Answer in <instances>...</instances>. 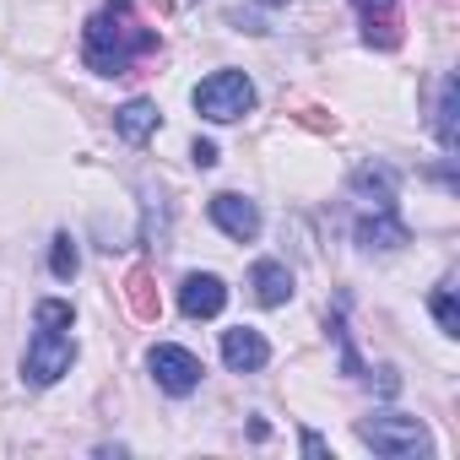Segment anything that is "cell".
<instances>
[{
    "instance_id": "obj_1",
    "label": "cell",
    "mask_w": 460,
    "mask_h": 460,
    "mask_svg": "<svg viewBox=\"0 0 460 460\" xmlns=\"http://www.w3.org/2000/svg\"><path fill=\"white\" fill-rule=\"evenodd\" d=\"M152 49H157V28L136 17V0H103L82 28V60L98 76H125Z\"/></svg>"
},
{
    "instance_id": "obj_2",
    "label": "cell",
    "mask_w": 460,
    "mask_h": 460,
    "mask_svg": "<svg viewBox=\"0 0 460 460\" xmlns=\"http://www.w3.org/2000/svg\"><path fill=\"white\" fill-rule=\"evenodd\" d=\"M71 304H60V298H39L33 304V341H28V352H22V385H33V390H49L60 374H71V363H76V341H71Z\"/></svg>"
},
{
    "instance_id": "obj_3",
    "label": "cell",
    "mask_w": 460,
    "mask_h": 460,
    "mask_svg": "<svg viewBox=\"0 0 460 460\" xmlns=\"http://www.w3.org/2000/svg\"><path fill=\"white\" fill-rule=\"evenodd\" d=\"M358 438L374 449V455H390V460H428L433 455V433L406 417V411H374V417H358Z\"/></svg>"
},
{
    "instance_id": "obj_4",
    "label": "cell",
    "mask_w": 460,
    "mask_h": 460,
    "mask_svg": "<svg viewBox=\"0 0 460 460\" xmlns=\"http://www.w3.org/2000/svg\"><path fill=\"white\" fill-rule=\"evenodd\" d=\"M190 103H195V114L211 119V125H234V119H244V114L255 109V82H250L244 71H211V76L190 93Z\"/></svg>"
},
{
    "instance_id": "obj_5",
    "label": "cell",
    "mask_w": 460,
    "mask_h": 460,
    "mask_svg": "<svg viewBox=\"0 0 460 460\" xmlns=\"http://www.w3.org/2000/svg\"><path fill=\"white\" fill-rule=\"evenodd\" d=\"M146 368H152V379H157V390H168V395H190L195 385H200V358L195 352H184V347H152L146 352Z\"/></svg>"
},
{
    "instance_id": "obj_6",
    "label": "cell",
    "mask_w": 460,
    "mask_h": 460,
    "mask_svg": "<svg viewBox=\"0 0 460 460\" xmlns=\"http://www.w3.org/2000/svg\"><path fill=\"white\" fill-rule=\"evenodd\" d=\"M211 222L222 227L227 239L250 244V239L261 234V206H255L250 195H239V190H222V195H211Z\"/></svg>"
},
{
    "instance_id": "obj_7",
    "label": "cell",
    "mask_w": 460,
    "mask_h": 460,
    "mask_svg": "<svg viewBox=\"0 0 460 460\" xmlns=\"http://www.w3.org/2000/svg\"><path fill=\"white\" fill-rule=\"evenodd\" d=\"M368 49H401V0H352Z\"/></svg>"
},
{
    "instance_id": "obj_8",
    "label": "cell",
    "mask_w": 460,
    "mask_h": 460,
    "mask_svg": "<svg viewBox=\"0 0 460 460\" xmlns=\"http://www.w3.org/2000/svg\"><path fill=\"white\" fill-rule=\"evenodd\" d=\"M222 304H227L222 277H211V271H190V277L179 282V314H184V320H217Z\"/></svg>"
},
{
    "instance_id": "obj_9",
    "label": "cell",
    "mask_w": 460,
    "mask_h": 460,
    "mask_svg": "<svg viewBox=\"0 0 460 460\" xmlns=\"http://www.w3.org/2000/svg\"><path fill=\"white\" fill-rule=\"evenodd\" d=\"M222 363L234 368V374H261V368L271 363V347H266L261 331L234 325V331H222Z\"/></svg>"
},
{
    "instance_id": "obj_10",
    "label": "cell",
    "mask_w": 460,
    "mask_h": 460,
    "mask_svg": "<svg viewBox=\"0 0 460 460\" xmlns=\"http://www.w3.org/2000/svg\"><path fill=\"white\" fill-rule=\"evenodd\" d=\"M406 239H411V227L395 217V206H379V211L358 217V244L363 250H401Z\"/></svg>"
},
{
    "instance_id": "obj_11",
    "label": "cell",
    "mask_w": 460,
    "mask_h": 460,
    "mask_svg": "<svg viewBox=\"0 0 460 460\" xmlns=\"http://www.w3.org/2000/svg\"><path fill=\"white\" fill-rule=\"evenodd\" d=\"M352 200H358L363 211L395 206V168H385V163H363V168L352 173Z\"/></svg>"
},
{
    "instance_id": "obj_12",
    "label": "cell",
    "mask_w": 460,
    "mask_h": 460,
    "mask_svg": "<svg viewBox=\"0 0 460 460\" xmlns=\"http://www.w3.org/2000/svg\"><path fill=\"white\" fill-rule=\"evenodd\" d=\"M433 130H438V146H444V152H455V146H460V76H444V82H438Z\"/></svg>"
},
{
    "instance_id": "obj_13",
    "label": "cell",
    "mask_w": 460,
    "mask_h": 460,
    "mask_svg": "<svg viewBox=\"0 0 460 460\" xmlns=\"http://www.w3.org/2000/svg\"><path fill=\"white\" fill-rule=\"evenodd\" d=\"M157 125H163V114H157L152 98H130L125 109H114V130H119L130 146H141L146 136H157Z\"/></svg>"
},
{
    "instance_id": "obj_14",
    "label": "cell",
    "mask_w": 460,
    "mask_h": 460,
    "mask_svg": "<svg viewBox=\"0 0 460 460\" xmlns=\"http://www.w3.org/2000/svg\"><path fill=\"white\" fill-rule=\"evenodd\" d=\"M250 288H255V304L282 309V304L293 298V271H288L282 261H261V266L250 271Z\"/></svg>"
},
{
    "instance_id": "obj_15",
    "label": "cell",
    "mask_w": 460,
    "mask_h": 460,
    "mask_svg": "<svg viewBox=\"0 0 460 460\" xmlns=\"http://www.w3.org/2000/svg\"><path fill=\"white\" fill-rule=\"evenodd\" d=\"M125 304H130V314L146 320V325L163 314V298H157V277H152V266H130V277H125Z\"/></svg>"
},
{
    "instance_id": "obj_16",
    "label": "cell",
    "mask_w": 460,
    "mask_h": 460,
    "mask_svg": "<svg viewBox=\"0 0 460 460\" xmlns=\"http://www.w3.org/2000/svg\"><path fill=\"white\" fill-rule=\"evenodd\" d=\"M325 331H331V341H336V352H341V374H347V379H363V363H358V347H352V331H347V314H341V309L325 320Z\"/></svg>"
},
{
    "instance_id": "obj_17",
    "label": "cell",
    "mask_w": 460,
    "mask_h": 460,
    "mask_svg": "<svg viewBox=\"0 0 460 460\" xmlns=\"http://www.w3.org/2000/svg\"><path fill=\"white\" fill-rule=\"evenodd\" d=\"M428 309H433V320H438V331H444V336H460V304H455V282H438V288H433V298H428Z\"/></svg>"
},
{
    "instance_id": "obj_18",
    "label": "cell",
    "mask_w": 460,
    "mask_h": 460,
    "mask_svg": "<svg viewBox=\"0 0 460 460\" xmlns=\"http://www.w3.org/2000/svg\"><path fill=\"white\" fill-rule=\"evenodd\" d=\"M76 266H82V255H76V239H71V234H55V244H49V271L66 282V277H76Z\"/></svg>"
},
{
    "instance_id": "obj_19",
    "label": "cell",
    "mask_w": 460,
    "mask_h": 460,
    "mask_svg": "<svg viewBox=\"0 0 460 460\" xmlns=\"http://www.w3.org/2000/svg\"><path fill=\"white\" fill-rule=\"evenodd\" d=\"M298 125H309V130H325V136H336V114H325V109H298Z\"/></svg>"
},
{
    "instance_id": "obj_20",
    "label": "cell",
    "mask_w": 460,
    "mask_h": 460,
    "mask_svg": "<svg viewBox=\"0 0 460 460\" xmlns=\"http://www.w3.org/2000/svg\"><path fill=\"white\" fill-rule=\"evenodd\" d=\"M190 157H195L200 168H211V163H217V141H200V136H195V146H190Z\"/></svg>"
},
{
    "instance_id": "obj_21",
    "label": "cell",
    "mask_w": 460,
    "mask_h": 460,
    "mask_svg": "<svg viewBox=\"0 0 460 460\" xmlns=\"http://www.w3.org/2000/svg\"><path fill=\"white\" fill-rule=\"evenodd\" d=\"M304 455H314V460H320V455H331V444H325L314 428H304Z\"/></svg>"
},
{
    "instance_id": "obj_22",
    "label": "cell",
    "mask_w": 460,
    "mask_h": 460,
    "mask_svg": "<svg viewBox=\"0 0 460 460\" xmlns=\"http://www.w3.org/2000/svg\"><path fill=\"white\" fill-rule=\"evenodd\" d=\"M379 390L395 395V390H401V374H395V368H379Z\"/></svg>"
},
{
    "instance_id": "obj_23",
    "label": "cell",
    "mask_w": 460,
    "mask_h": 460,
    "mask_svg": "<svg viewBox=\"0 0 460 460\" xmlns=\"http://www.w3.org/2000/svg\"><path fill=\"white\" fill-rule=\"evenodd\" d=\"M261 6H288V0H261Z\"/></svg>"
}]
</instances>
